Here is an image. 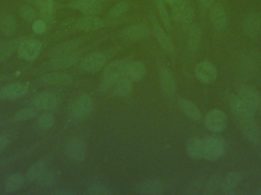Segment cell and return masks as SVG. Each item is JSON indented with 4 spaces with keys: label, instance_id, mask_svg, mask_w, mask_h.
Instances as JSON below:
<instances>
[{
    "label": "cell",
    "instance_id": "7",
    "mask_svg": "<svg viewBox=\"0 0 261 195\" xmlns=\"http://www.w3.org/2000/svg\"><path fill=\"white\" fill-rule=\"evenodd\" d=\"M172 17L176 22L190 26L194 18L193 8L187 0H181L172 6Z\"/></svg>",
    "mask_w": 261,
    "mask_h": 195
},
{
    "label": "cell",
    "instance_id": "40",
    "mask_svg": "<svg viewBox=\"0 0 261 195\" xmlns=\"http://www.w3.org/2000/svg\"><path fill=\"white\" fill-rule=\"evenodd\" d=\"M38 125L42 130H47L51 128L55 123V118L53 114L45 112L40 115L38 118Z\"/></svg>",
    "mask_w": 261,
    "mask_h": 195
},
{
    "label": "cell",
    "instance_id": "30",
    "mask_svg": "<svg viewBox=\"0 0 261 195\" xmlns=\"http://www.w3.org/2000/svg\"><path fill=\"white\" fill-rule=\"evenodd\" d=\"M147 73L145 65L141 61H132L128 66L126 76L132 82L142 80Z\"/></svg>",
    "mask_w": 261,
    "mask_h": 195
},
{
    "label": "cell",
    "instance_id": "35",
    "mask_svg": "<svg viewBox=\"0 0 261 195\" xmlns=\"http://www.w3.org/2000/svg\"><path fill=\"white\" fill-rule=\"evenodd\" d=\"M24 178L21 174L15 173L11 175L5 182V190L8 193H14L19 191L24 185Z\"/></svg>",
    "mask_w": 261,
    "mask_h": 195
},
{
    "label": "cell",
    "instance_id": "31",
    "mask_svg": "<svg viewBox=\"0 0 261 195\" xmlns=\"http://www.w3.org/2000/svg\"><path fill=\"white\" fill-rule=\"evenodd\" d=\"M202 30L196 24H191L188 27V46L191 51H197L202 43Z\"/></svg>",
    "mask_w": 261,
    "mask_h": 195
},
{
    "label": "cell",
    "instance_id": "13",
    "mask_svg": "<svg viewBox=\"0 0 261 195\" xmlns=\"http://www.w3.org/2000/svg\"><path fill=\"white\" fill-rule=\"evenodd\" d=\"M107 63V57L102 53H90L81 62V68L89 73H96L102 70Z\"/></svg>",
    "mask_w": 261,
    "mask_h": 195
},
{
    "label": "cell",
    "instance_id": "45",
    "mask_svg": "<svg viewBox=\"0 0 261 195\" xmlns=\"http://www.w3.org/2000/svg\"><path fill=\"white\" fill-rule=\"evenodd\" d=\"M204 182L202 179H197L193 180L189 184L187 187V194H199L203 191Z\"/></svg>",
    "mask_w": 261,
    "mask_h": 195
},
{
    "label": "cell",
    "instance_id": "51",
    "mask_svg": "<svg viewBox=\"0 0 261 195\" xmlns=\"http://www.w3.org/2000/svg\"><path fill=\"white\" fill-rule=\"evenodd\" d=\"M257 194H261V188L260 189L258 190V191H257Z\"/></svg>",
    "mask_w": 261,
    "mask_h": 195
},
{
    "label": "cell",
    "instance_id": "19",
    "mask_svg": "<svg viewBox=\"0 0 261 195\" xmlns=\"http://www.w3.org/2000/svg\"><path fill=\"white\" fill-rule=\"evenodd\" d=\"M29 87L22 83H12L0 89V99L13 100L25 96Z\"/></svg>",
    "mask_w": 261,
    "mask_h": 195
},
{
    "label": "cell",
    "instance_id": "50",
    "mask_svg": "<svg viewBox=\"0 0 261 195\" xmlns=\"http://www.w3.org/2000/svg\"><path fill=\"white\" fill-rule=\"evenodd\" d=\"M166 4L170 5V6H173V5L176 4V3H179L181 0H164Z\"/></svg>",
    "mask_w": 261,
    "mask_h": 195
},
{
    "label": "cell",
    "instance_id": "6",
    "mask_svg": "<svg viewBox=\"0 0 261 195\" xmlns=\"http://www.w3.org/2000/svg\"><path fill=\"white\" fill-rule=\"evenodd\" d=\"M227 101L238 119L254 118L255 110L239 95L228 94L227 96Z\"/></svg>",
    "mask_w": 261,
    "mask_h": 195
},
{
    "label": "cell",
    "instance_id": "18",
    "mask_svg": "<svg viewBox=\"0 0 261 195\" xmlns=\"http://www.w3.org/2000/svg\"><path fill=\"white\" fill-rule=\"evenodd\" d=\"M210 18L212 24L217 30H223L228 24V15L226 10L221 5H213L210 8Z\"/></svg>",
    "mask_w": 261,
    "mask_h": 195
},
{
    "label": "cell",
    "instance_id": "24",
    "mask_svg": "<svg viewBox=\"0 0 261 195\" xmlns=\"http://www.w3.org/2000/svg\"><path fill=\"white\" fill-rule=\"evenodd\" d=\"M260 57L257 53H249L241 60V73L245 76L254 74L260 64Z\"/></svg>",
    "mask_w": 261,
    "mask_h": 195
},
{
    "label": "cell",
    "instance_id": "9",
    "mask_svg": "<svg viewBox=\"0 0 261 195\" xmlns=\"http://www.w3.org/2000/svg\"><path fill=\"white\" fill-rule=\"evenodd\" d=\"M195 75L199 82L210 85L217 79L218 70L216 66L210 61H202L196 66Z\"/></svg>",
    "mask_w": 261,
    "mask_h": 195
},
{
    "label": "cell",
    "instance_id": "8",
    "mask_svg": "<svg viewBox=\"0 0 261 195\" xmlns=\"http://www.w3.org/2000/svg\"><path fill=\"white\" fill-rule=\"evenodd\" d=\"M106 0H73L69 4L70 9L80 11L85 15L96 16L102 10Z\"/></svg>",
    "mask_w": 261,
    "mask_h": 195
},
{
    "label": "cell",
    "instance_id": "27",
    "mask_svg": "<svg viewBox=\"0 0 261 195\" xmlns=\"http://www.w3.org/2000/svg\"><path fill=\"white\" fill-rule=\"evenodd\" d=\"M73 79L65 73H48L41 78V82L45 85L54 87H67L71 84Z\"/></svg>",
    "mask_w": 261,
    "mask_h": 195
},
{
    "label": "cell",
    "instance_id": "16",
    "mask_svg": "<svg viewBox=\"0 0 261 195\" xmlns=\"http://www.w3.org/2000/svg\"><path fill=\"white\" fill-rule=\"evenodd\" d=\"M59 98L54 93L44 92L39 93L33 98L32 104L40 110H51L59 105Z\"/></svg>",
    "mask_w": 261,
    "mask_h": 195
},
{
    "label": "cell",
    "instance_id": "25",
    "mask_svg": "<svg viewBox=\"0 0 261 195\" xmlns=\"http://www.w3.org/2000/svg\"><path fill=\"white\" fill-rule=\"evenodd\" d=\"M51 157L46 156L39 160L34 162L27 172L26 179L29 182H33L37 180L38 177L47 170L49 163H50Z\"/></svg>",
    "mask_w": 261,
    "mask_h": 195
},
{
    "label": "cell",
    "instance_id": "12",
    "mask_svg": "<svg viewBox=\"0 0 261 195\" xmlns=\"http://www.w3.org/2000/svg\"><path fill=\"white\" fill-rule=\"evenodd\" d=\"M93 101L90 96L83 95L77 98L71 107V115L75 119H83L89 116L93 110Z\"/></svg>",
    "mask_w": 261,
    "mask_h": 195
},
{
    "label": "cell",
    "instance_id": "47",
    "mask_svg": "<svg viewBox=\"0 0 261 195\" xmlns=\"http://www.w3.org/2000/svg\"><path fill=\"white\" fill-rule=\"evenodd\" d=\"M10 140L6 135L0 134V152L3 151L9 146Z\"/></svg>",
    "mask_w": 261,
    "mask_h": 195
},
{
    "label": "cell",
    "instance_id": "14",
    "mask_svg": "<svg viewBox=\"0 0 261 195\" xmlns=\"http://www.w3.org/2000/svg\"><path fill=\"white\" fill-rule=\"evenodd\" d=\"M134 190L140 194H162L165 192L166 185L158 179H149L137 184Z\"/></svg>",
    "mask_w": 261,
    "mask_h": 195
},
{
    "label": "cell",
    "instance_id": "10",
    "mask_svg": "<svg viewBox=\"0 0 261 195\" xmlns=\"http://www.w3.org/2000/svg\"><path fill=\"white\" fill-rule=\"evenodd\" d=\"M87 150V144L81 138H72L66 144V155L73 162H82L85 159Z\"/></svg>",
    "mask_w": 261,
    "mask_h": 195
},
{
    "label": "cell",
    "instance_id": "41",
    "mask_svg": "<svg viewBox=\"0 0 261 195\" xmlns=\"http://www.w3.org/2000/svg\"><path fill=\"white\" fill-rule=\"evenodd\" d=\"M36 115L37 112L35 108L21 109L14 115L13 118H12V121H14V122H22V121L32 119Z\"/></svg>",
    "mask_w": 261,
    "mask_h": 195
},
{
    "label": "cell",
    "instance_id": "49",
    "mask_svg": "<svg viewBox=\"0 0 261 195\" xmlns=\"http://www.w3.org/2000/svg\"><path fill=\"white\" fill-rule=\"evenodd\" d=\"M50 194L55 195H70L73 194V193L71 192L70 191H68V190L67 189H58L52 191Z\"/></svg>",
    "mask_w": 261,
    "mask_h": 195
},
{
    "label": "cell",
    "instance_id": "44",
    "mask_svg": "<svg viewBox=\"0 0 261 195\" xmlns=\"http://www.w3.org/2000/svg\"><path fill=\"white\" fill-rule=\"evenodd\" d=\"M20 16L25 20V21H35L36 18V12L33 8L29 6H21L18 9Z\"/></svg>",
    "mask_w": 261,
    "mask_h": 195
},
{
    "label": "cell",
    "instance_id": "22",
    "mask_svg": "<svg viewBox=\"0 0 261 195\" xmlns=\"http://www.w3.org/2000/svg\"><path fill=\"white\" fill-rule=\"evenodd\" d=\"M150 29L145 24H136L127 27L123 31L122 36L128 41H140L147 38Z\"/></svg>",
    "mask_w": 261,
    "mask_h": 195
},
{
    "label": "cell",
    "instance_id": "17",
    "mask_svg": "<svg viewBox=\"0 0 261 195\" xmlns=\"http://www.w3.org/2000/svg\"><path fill=\"white\" fill-rule=\"evenodd\" d=\"M243 31L249 38H257L261 33V16L257 12H251L243 21Z\"/></svg>",
    "mask_w": 261,
    "mask_h": 195
},
{
    "label": "cell",
    "instance_id": "11",
    "mask_svg": "<svg viewBox=\"0 0 261 195\" xmlns=\"http://www.w3.org/2000/svg\"><path fill=\"white\" fill-rule=\"evenodd\" d=\"M42 49L41 41L36 39H24L18 47L20 58L25 61H34L39 56Z\"/></svg>",
    "mask_w": 261,
    "mask_h": 195
},
{
    "label": "cell",
    "instance_id": "20",
    "mask_svg": "<svg viewBox=\"0 0 261 195\" xmlns=\"http://www.w3.org/2000/svg\"><path fill=\"white\" fill-rule=\"evenodd\" d=\"M159 79L161 88L166 95L173 96L176 93V80L171 71L167 67H161L160 68Z\"/></svg>",
    "mask_w": 261,
    "mask_h": 195
},
{
    "label": "cell",
    "instance_id": "36",
    "mask_svg": "<svg viewBox=\"0 0 261 195\" xmlns=\"http://www.w3.org/2000/svg\"><path fill=\"white\" fill-rule=\"evenodd\" d=\"M38 186L44 189L53 188L56 185L58 177L52 170H46L37 179Z\"/></svg>",
    "mask_w": 261,
    "mask_h": 195
},
{
    "label": "cell",
    "instance_id": "38",
    "mask_svg": "<svg viewBox=\"0 0 261 195\" xmlns=\"http://www.w3.org/2000/svg\"><path fill=\"white\" fill-rule=\"evenodd\" d=\"M154 3L158 13H159L160 16L162 19L164 27H166L167 30H171V19H170V15H169L167 9H166L165 2L164 0H154Z\"/></svg>",
    "mask_w": 261,
    "mask_h": 195
},
{
    "label": "cell",
    "instance_id": "29",
    "mask_svg": "<svg viewBox=\"0 0 261 195\" xmlns=\"http://www.w3.org/2000/svg\"><path fill=\"white\" fill-rule=\"evenodd\" d=\"M187 155L193 160L203 159V143L199 137H192L187 141L186 145Z\"/></svg>",
    "mask_w": 261,
    "mask_h": 195
},
{
    "label": "cell",
    "instance_id": "21",
    "mask_svg": "<svg viewBox=\"0 0 261 195\" xmlns=\"http://www.w3.org/2000/svg\"><path fill=\"white\" fill-rule=\"evenodd\" d=\"M105 26V21L101 18L92 15H85L80 18L75 24V27L81 32H94L102 29Z\"/></svg>",
    "mask_w": 261,
    "mask_h": 195
},
{
    "label": "cell",
    "instance_id": "46",
    "mask_svg": "<svg viewBox=\"0 0 261 195\" xmlns=\"http://www.w3.org/2000/svg\"><path fill=\"white\" fill-rule=\"evenodd\" d=\"M32 31L37 35H42L47 30V24L43 19H37L32 24Z\"/></svg>",
    "mask_w": 261,
    "mask_h": 195
},
{
    "label": "cell",
    "instance_id": "23",
    "mask_svg": "<svg viewBox=\"0 0 261 195\" xmlns=\"http://www.w3.org/2000/svg\"><path fill=\"white\" fill-rule=\"evenodd\" d=\"M153 32L156 41L163 50L169 54H173L175 49L173 42L158 23H153Z\"/></svg>",
    "mask_w": 261,
    "mask_h": 195
},
{
    "label": "cell",
    "instance_id": "2",
    "mask_svg": "<svg viewBox=\"0 0 261 195\" xmlns=\"http://www.w3.org/2000/svg\"><path fill=\"white\" fill-rule=\"evenodd\" d=\"M78 45L77 41H70L58 46L52 54V65L58 68H69L74 65L81 58Z\"/></svg>",
    "mask_w": 261,
    "mask_h": 195
},
{
    "label": "cell",
    "instance_id": "37",
    "mask_svg": "<svg viewBox=\"0 0 261 195\" xmlns=\"http://www.w3.org/2000/svg\"><path fill=\"white\" fill-rule=\"evenodd\" d=\"M17 29V22L12 15H6L1 18L0 21V29L6 36L13 35Z\"/></svg>",
    "mask_w": 261,
    "mask_h": 195
},
{
    "label": "cell",
    "instance_id": "1",
    "mask_svg": "<svg viewBox=\"0 0 261 195\" xmlns=\"http://www.w3.org/2000/svg\"><path fill=\"white\" fill-rule=\"evenodd\" d=\"M130 62L132 61L129 59L125 58L113 61L107 65L99 82V91L106 93L113 90L118 80L126 76L127 70Z\"/></svg>",
    "mask_w": 261,
    "mask_h": 195
},
{
    "label": "cell",
    "instance_id": "43",
    "mask_svg": "<svg viewBox=\"0 0 261 195\" xmlns=\"http://www.w3.org/2000/svg\"><path fill=\"white\" fill-rule=\"evenodd\" d=\"M129 9V5L126 2H120L115 5L109 12V16L110 18H117L126 13Z\"/></svg>",
    "mask_w": 261,
    "mask_h": 195
},
{
    "label": "cell",
    "instance_id": "3",
    "mask_svg": "<svg viewBox=\"0 0 261 195\" xmlns=\"http://www.w3.org/2000/svg\"><path fill=\"white\" fill-rule=\"evenodd\" d=\"M203 159L214 162L222 158L226 151V144L222 138L216 136H207L202 140Z\"/></svg>",
    "mask_w": 261,
    "mask_h": 195
},
{
    "label": "cell",
    "instance_id": "33",
    "mask_svg": "<svg viewBox=\"0 0 261 195\" xmlns=\"http://www.w3.org/2000/svg\"><path fill=\"white\" fill-rule=\"evenodd\" d=\"M22 41V38H16L0 41V61L9 58L15 50H18V46Z\"/></svg>",
    "mask_w": 261,
    "mask_h": 195
},
{
    "label": "cell",
    "instance_id": "26",
    "mask_svg": "<svg viewBox=\"0 0 261 195\" xmlns=\"http://www.w3.org/2000/svg\"><path fill=\"white\" fill-rule=\"evenodd\" d=\"M178 104L181 112L192 121H199L202 119V115L200 109L193 101L185 98H181L179 100Z\"/></svg>",
    "mask_w": 261,
    "mask_h": 195
},
{
    "label": "cell",
    "instance_id": "39",
    "mask_svg": "<svg viewBox=\"0 0 261 195\" xmlns=\"http://www.w3.org/2000/svg\"><path fill=\"white\" fill-rule=\"evenodd\" d=\"M37 7L46 19L51 18L54 11L53 0H36Z\"/></svg>",
    "mask_w": 261,
    "mask_h": 195
},
{
    "label": "cell",
    "instance_id": "32",
    "mask_svg": "<svg viewBox=\"0 0 261 195\" xmlns=\"http://www.w3.org/2000/svg\"><path fill=\"white\" fill-rule=\"evenodd\" d=\"M112 90L117 97H127L133 90V82L127 76H123L118 80Z\"/></svg>",
    "mask_w": 261,
    "mask_h": 195
},
{
    "label": "cell",
    "instance_id": "4",
    "mask_svg": "<svg viewBox=\"0 0 261 195\" xmlns=\"http://www.w3.org/2000/svg\"><path fill=\"white\" fill-rule=\"evenodd\" d=\"M228 116L221 109H213L204 118L205 128L212 133H221L228 125Z\"/></svg>",
    "mask_w": 261,
    "mask_h": 195
},
{
    "label": "cell",
    "instance_id": "48",
    "mask_svg": "<svg viewBox=\"0 0 261 195\" xmlns=\"http://www.w3.org/2000/svg\"><path fill=\"white\" fill-rule=\"evenodd\" d=\"M198 2L204 9H210L214 5L215 0H198Z\"/></svg>",
    "mask_w": 261,
    "mask_h": 195
},
{
    "label": "cell",
    "instance_id": "42",
    "mask_svg": "<svg viewBox=\"0 0 261 195\" xmlns=\"http://www.w3.org/2000/svg\"><path fill=\"white\" fill-rule=\"evenodd\" d=\"M87 193L91 195H110L112 194L111 189L103 184H92L87 188Z\"/></svg>",
    "mask_w": 261,
    "mask_h": 195
},
{
    "label": "cell",
    "instance_id": "15",
    "mask_svg": "<svg viewBox=\"0 0 261 195\" xmlns=\"http://www.w3.org/2000/svg\"><path fill=\"white\" fill-rule=\"evenodd\" d=\"M238 93L239 96L249 104L255 112H261V94L255 87L250 85L242 86Z\"/></svg>",
    "mask_w": 261,
    "mask_h": 195
},
{
    "label": "cell",
    "instance_id": "28",
    "mask_svg": "<svg viewBox=\"0 0 261 195\" xmlns=\"http://www.w3.org/2000/svg\"><path fill=\"white\" fill-rule=\"evenodd\" d=\"M242 181V175L239 172L231 171L222 179L221 191L223 194H231L239 186Z\"/></svg>",
    "mask_w": 261,
    "mask_h": 195
},
{
    "label": "cell",
    "instance_id": "34",
    "mask_svg": "<svg viewBox=\"0 0 261 195\" xmlns=\"http://www.w3.org/2000/svg\"><path fill=\"white\" fill-rule=\"evenodd\" d=\"M222 178L219 175H213L207 182L204 184L202 194L205 195H213L217 194L221 191L222 187Z\"/></svg>",
    "mask_w": 261,
    "mask_h": 195
},
{
    "label": "cell",
    "instance_id": "5",
    "mask_svg": "<svg viewBox=\"0 0 261 195\" xmlns=\"http://www.w3.org/2000/svg\"><path fill=\"white\" fill-rule=\"evenodd\" d=\"M239 128L244 137L253 145L261 143V128L254 118L239 119Z\"/></svg>",
    "mask_w": 261,
    "mask_h": 195
}]
</instances>
